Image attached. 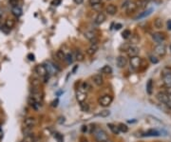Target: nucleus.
I'll use <instances>...</instances> for the list:
<instances>
[{"label": "nucleus", "instance_id": "obj_19", "mask_svg": "<svg viewBox=\"0 0 171 142\" xmlns=\"http://www.w3.org/2000/svg\"><path fill=\"white\" fill-rule=\"evenodd\" d=\"M35 124H36V119L35 117H32V116L25 118L24 121H23V126H34Z\"/></svg>", "mask_w": 171, "mask_h": 142}, {"label": "nucleus", "instance_id": "obj_39", "mask_svg": "<svg viewBox=\"0 0 171 142\" xmlns=\"http://www.w3.org/2000/svg\"><path fill=\"white\" fill-rule=\"evenodd\" d=\"M80 106H81V109H82L83 112H88V110H89V106H88V104L85 103V102L81 103L80 104Z\"/></svg>", "mask_w": 171, "mask_h": 142}, {"label": "nucleus", "instance_id": "obj_1", "mask_svg": "<svg viewBox=\"0 0 171 142\" xmlns=\"http://www.w3.org/2000/svg\"><path fill=\"white\" fill-rule=\"evenodd\" d=\"M94 138L97 142H107L108 140V135L105 131L103 129H96L93 132Z\"/></svg>", "mask_w": 171, "mask_h": 142}, {"label": "nucleus", "instance_id": "obj_3", "mask_svg": "<svg viewBox=\"0 0 171 142\" xmlns=\"http://www.w3.org/2000/svg\"><path fill=\"white\" fill-rule=\"evenodd\" d=\"M162 78L165 85L171 84V68L165 67L162 70Z\"/></svg>", "mask_w": 171, "mask_h": 142}, {"label": "nucleus", "instance_id": "obj_16", "mask_svg": "<svg viewBox=\"0 0 171 142\" xmlns=\"http://www.w3.org/2000/svg\"><path fill=\"white\" fill-rule=\"evenodd\" d=\"M105 15L103 13H99L98 15H97V16L95 17V20H94V24L97 25V26H99V25L103 24L104 22L105 21Z\"/></svg>", "mask_w": 171, "mask_h": 142}, {"label": "nucleus", "instance_id": "obj_31", "mask_svg": "<svg viewBox=\"0 0 171 142\" xmlns=\"http://www.w3.org/2000/svg\"><path fill=\"white\" fill-rule=\"evenodd\" d=\"M152 9H150V10H147V11H145V12H144V13H140V15L137 16L136 17V19H141V18H144V17H145V16H147V15H149L150 13H151V12H152Z\"/></svg>", "mask_w": 171, "mask_h": 142}, {"label": "nucleus", "instance_id": "obj_52", "mask_svg": "<svg viewBox=\"0 0 171 142\" xmlns=\"http://www.w3.org/2000/svg\"><path fill=\"white\" fill-rule=\"evenodd\" d=\"M121 28H122V24H116L114 29H115V30H120Z\"/></svg>", "mask_w": 171, "mask_h": 142}, {"label": "nucleus", "instance_id": "obj_47", "mask_svg": "<svg viewBox=\"0 0 171 142\" xmlns=\"http://www.w3.org/2000/svg\"><path fill=\"white\" fill-rule=\"evenodd\" d=\"M58 103H59V99L56 98L55 100L52 101V103H51V105H52V107H57V105H58Z\"/></svg>", "mask_w": 171, "mask_h": 142}, {"label": "nucleus", "instance_id": "obj_28", "mask_svg": "<svg viewBox=\"0 0 171 142\" xmlns=\"http://www.w3.org/2000/svg\"><path fill=\"white\" fill-rule=\"evenodd\" d=\"M154 26H155L156 29H162V26H164V22H162V18H156L154 20Z\"/></svg>", "mask_w": 171, "mask_h": 142}, {"label": "nucleus", "instance_id": "obj_57", "mask_svg": "<svg viewBox=\"0 0 171 142\" xmlns=\"http://www.w3.org/2000/svg\"><path fill=\"white\" fill-rule=\"evenodd\" d=\"M107 142H111V141H108V140H107Z\"/></svg>", "mask_w": 171, "mask_h": 142}, {"label": "nucleus", "instance_id": "obj_30", "mask_svg": "<svg viewBox=\"0 0 171 142\" xmlns=\"http://www.w3.org/2000/svg\"><path fill=\"white\" fill-rule=\"evenodd\" d=\"M65 61H67L68 64H71V63H72V62L74 61V56H73L72 53H68V55H66V60Z\"/></svg>", "mask_w": 171, "mask_h": 142}, {"label": "nucleus", "instance_id": "obj_50", "mask_svg": "<svg viewBox=\"0 0 171 142\" xmlns=\"http://www.w3.org/2000/svg\"><path fill=\"white\" fill-rule=\"evenodd\" d=\"M73 1H74V3H75V4H82L83 3V2H84V0H73Z\"/></svg>", "mask_w": 171, "mask_h": 142}, {"label": "nucleus", "instance_id": "obj_5", "mask_svg": "<svg viewBox=\"0 0 171 142\" xmlns=\"http://www.w3.org/2000/svg\"><path fill=\"white\" fill-rule=\"evenodd\" d=\"M112 101H113L112 96L109 95H103L102 97H100L98 102L103 107H108L111 103H112Z\"/></svg>", "mask_w": 171, "mask_h": 142}, {"label": "nucleus", "instance_id": "obj_27", "mask_svg": "<svg viewBox=\"0 0 171 142\" xmlns=\"http://www.w3.org/2000/svg\"><path fill=\"white\" fill-rule=\"evenodd\" d=\"M107 127L109 128V130L114 133V135H119V133H120L119 128H118V126H116V125H114L112 123H108Z\"/></svg>", "mask_w": 171, "mask_h": 142}, {"label": "nucleus", "instance_id": "obj_26", "mask_svg": "<svg viewBox=\"0 0 171 142\" xmlns=\"http://www.w3.org/2000/svg\"><path fill=\"white\" fill-rule=\"evenodd\" d=\"M153 80L152 79H149V80L147 81L146 83V93H148V95H152V92H153Z\"/></svg>", "mask_w": 171, "mask_h": 142}, {"label": "nucleus", "instance_id": "obj_20", "mask_svg": "<svg viewBox=\"0 0 171 142\" xmlns=\"http://www.w3.org/2000/svg\"><path fill=\"white\" fill-rule=\"evenodd\" d=\"M161 135V132L156 129H149L144 133V136H159Z\"/></svg>", "mask_w": 171, "mask_h": 142}, {"label": "nucleus", "instance_id": "obj_24", "mask_svg": "<svg viewBox=\"0 0 171 142\" xmlns=\"http://www.w3.org/2000/svg\"><path fill=\"white\" fill-rule=\"evenodd\" d=\"M28 104H30V106L31 107V108H33L34 110H38L39 109V107H40V104L38 103L37 101H35L34 99L31 97H28Z\"/></svg>", "mask_w": 171, "mask_h": 142}, {"label": "nucleus", "instance_id": "obj_21", "mask_svg": "<svg viewBox=\"0 0 171 142\" xmlns=\"http://www.w3.org/2000/svg\"><path fill=\"white\" fill-rule=\"evenodd\" d=\"M22 9L20 8L19 6H17V7H11V13L15 16V17H20V16L22 15Z\"/></svg>", "mask_w": 171, "mask_h": 142}, {"label": "nucleus", "instance_id": "obj_36", "mask_svg": "<svg viewBox=\"0 0 171 142\" xmlns=\"http://www.w3.org/2000/svg\"><path fill=\"white\" fill-rule=\"evenodd\" d=\"M110 115V112L108 110H104V111H102L101 113H97V116H102V117H107V116H108Z\"/></svg>", "mask_w": 171, "mask_h": 142}, {"label": "nucleus", "instance_id": "obj_49", "mask_svg": "<svg viewBox=\"0 0 171 142\" xmlns=\"http://www.w3.org/2000/svg\"><path fill=\"white\" fill-rule=\"evenodd\" d=\"M81 130H82V132H83V133H85V132H87V126H85V125H83Z\"/></svg>", "mask_w": 171, "mask_h": 142}, {"label": "nucleus", "instance_id": "obj_8", "mask_svg": "<svg viewBox=\"0 0 171 142\" xmlns=\"http://www.w3.org/2000/svg\"><path fill=\"white\" fill-rule=\"evenodd\" d=\"M154 52H155L157 55L164 56L165 53H166V47H165L164 44H158L154 48Z\"/></svg>", "mask_w": 171, "mask_h": 142}, {"label": "nucleus", "instance_id": "obj_41", "mask_svg": "<svg viewBox=\"0 0 171 142\" xmlns=\"http://www.w3.org/2000/svg\"><path fill=\"white\" fill-rule=\"evenodd\" d=\"M9 2H10L11 7H17V6H19L20 0H9Z\"/></svg>", "mask_w": 171, "mask_h": 142}, {"label": "nucleus", "instance_id": "obj_35", "mask_svg": "<svg viewBox=\"0 0 171 142\" xmlns=\"http://www.w3.org/2000/svg\"><path fill=\"white\" fill-rule=\"evenodd\" d=\"M84 58H85V55H84V53H81V52H77L76 53L75 59H76L77 61L81 62V61L84 60Z\"/></svg>", "mask_w": 171, "mask_h": 142}, {"label": "nucleus", "instance_id": "obj_7", "mask_svg": "<svg viewBox=\"0 0 171 142\" xmlns=\"http://www.w3.org/2000/svg\"><path fill=\"white\" fill-rule=\"evenodd\" d=\"M76 99L80 104L85 102V99H87V92H85L82 88H80L79 90H77L76 91Z\"/></svg>", "mask_w": 171, "mask_h": 142}, {"label": "nucleus", "instance_id": "obj_17", "mask_svg": "<svg viewBox=\"0 0 171 142\" xmlns=\"http://www.w3.org/2000/svg\"><path fill=\"white\" fill-rule=\"evenodd\" d=\"M105 12H107V15H116L117 12H118V9H117V7L114 4H109V5H107V8H105Z\"/></svg>", "mask_w": 171, "mask_h": 142}, {"label": "nucleus", "instance_id": "obj_2", "mask_svg": "<svg viewBox=\"0 0 171 142\" xmlns=\"http://www.w3.org/2000/svg\"><path fill=\"white\" fill-rule=\"evenodd\" d=\"M122 8H123V10H125V12H127V13H132L138 9L136 2L130 1V0H127V1L122 5Z\"/></svg>", "mask_w": 171, "mask_h": 142}, {"label": "nucleus", "instance_id": "obj_11", "mask_svg": "<svg viewBox=\"0 0 171 142\" xmlns=\"http://www.w3.org/2000/svg\"><path fill=\"white\" fill-rule=\"evenodd\" d=\"M141 64H142V58L140 56L137 55L130 58V66L133 69H138V68L141 67Z\"/></svg>", "mask_w": 171, "mask_h": 142}, {"label": "nucleus", "instance_id": "obj_12", "mask_svg": "<svg viewBox=\"0 0 171 142\" xmlns=\"http://www.w3.org/2000/svg\"><path fill=\"white\" fill-rule=\"evenodd\" d=\"M139 52H140V50H139L138 47H136L135 45H130V47L128 48L127 51V55L131 58V57H134V56L138 55Z\"/></svg>", "mask_w": 171, "mask_h": 142}, {"label": "nucleus", "instance_id": "obj_4", "mask_svg": "<svg viewBox=\"0 0 171 142\" xmlns=\"http://www.w3.org/2000/svg\"><path fill=\"white\" fill-rule=\"evenodd\" d=\"M45 67H46V69H47L48 73L50 75H55L57 72H59V71L61 70L59 67H57V65L55 63H52V62H50V61H48L47 65H45Z\"/></svg>", "mask_w": 171, "mask_h": 142}, {"label": "nucleus", "instance_id": "obj_45", "mask_svg": "<svg viewBox=\"0 0 171 142\" xmlns=\"http://www.w3.org/2000/svg\"><path fill=\"white\" fill-rule=\"evenodd\" d=\"M102 1L103 0H88V3H89L91 6H93V5H95V4L102 3Z\"/></svg>", "mask_w": 171, "mask_h": 142}, {"label": "nucleus", "instance_id": "obj_54", "mask_svg": "<svg viewBox=\"0 0 171 142\" xmlns=\"http://www.w3.org/2000/svg\"><path fill=\"white\" fill-rule=\"evenodd\" d=\"M77 68H78V66H75L73 68V71H72V73H75V71L77 70Z\"/></svg>", "mask_w": 171, "mask_h": 142}, {"label": "nucleus", "instance_id": "obj_58", "mask_svg": "<svg viewBox=\"0 0 171 142\" xmlns=\"http://www.w3.org/2000/svg\"><path fill=\"white\" fill-rule=\"evenodd\" d=\"M34 142H36V141H34Z\"/></svg>", "mask_w": 171, "mask_h": 142}, {"label": "nucleus", "instance_id": "obj_43", "mask_svg": "<svg viewBox=\"0 0 171 142\" xmlns=\"http://www.w3.org/2000/svg\"><path fill=\"white\" fill-rule=\"evenodd\" d=\"M137 7L138 8H145V5H146V2L142 1V0H140L139 2H137Z\"/></svg>", "mask_w": 171, "mask_h": 142}, {"label": "nucleus", "instance_id": "obj_34", "mask_svg": "<svg viewBox=\"0 0 171 142\" xmlns=\"http://www.w3.org/2000/svg\"><path fill=\"white\" fill-rule=\"evenodd\" d=\"M131 36V32L129 30H124V32L122 33V37L124 39H128Z\"/></svg>", "mask_w": 171, "mask_h": 142}, {"label": "nucleus", "instance_id": "obj_9", "mask_svg": "<svg viewBox=\"0 0 171 142\" xmlns=\"http://www.w3.org/2000/svg\"><path fill=\"white\" fill-rule=\"evenodd\" d=\"M152 39L156 43L158 44H162L165 39H166V36H165L164 33H154L152 35Z\"/></svg>", "mask_w": 171, "mask_h": 142}, {"label": "nucleus", "instance_id": "obj_23", "mask_svg": "<svg viewBox=\"0 0 171 142\" xmlns=\"http://www.w3.org/2000/svg\"><path fill=\"white\" fill-rule=\"evenodd\" d=\"M14 25H15V21H14V19H13V18H7L5 20L4 26L9 30L13 29V28L14 27Z\"/></svg>", "mask_w": 171, "mask_h": 142}, {"label": "nucleus", "instance_id": "obj_10", "mask_svg": "<svg viewBox=\"0 0 171 142\" xmlns=\"http://www.w3.org/2000/svg\"><path fill=\"white\" fill-rule=\"evenodd\" d=\"M157 99L162 104H166L170 101V97L167 93H165L164 92H160L157 93Z\"/></svg>", "mask_w": 171, "mask_h": 142}, {"label": "nucleus", "instance_id": "obj_51", "mask_svg": "<svg viewBox=\"0 0 171 142\" xmlns=\"http://www.w3.org/2000/svg\"><path fill=\"white\" fill-rule=\"evenodd\" d=\"M167 30L171 31V20L167 21Z\"/></svg>", "mask_w": 171, "mask_h": 142}, {"label": "nucleus", "instance_id": "obj_40", "mask_svg": "<svg viewBox=\"0 0 171 142\" xmlns=\"http://www.w3.org/2000/svg\"><path fill=\"white\" fill-rule=\"evenodd\" d=\"M92 9L94 11H96V12H101V10L103 9V5H102V3L95 4V5H93V6H92Z\"/></svg>", "mask_w": 171, "mask_h": 142}, {"label": "nucleus", "instance_id": "obj_22", "mask_svg": "<svg viewBox=\"0 0 171 142\" xmlns=\"http://www.w3.org/2000/svg\"><path fill=\"white\" fill-rule=\"evenodd\" d=\"M34 126H23L22 128V133L25 136L26 135H32V131H33Z\"/></svg>", "mask_w": 171, "mask_h": 142}, {"label": "nucleus", "instance_id": "obj_38", "mask_svg": "<svg viewBox=\"0 0 171 142\" xmlns=\"http://www.w3.org/2000/svg\"><path fill=\"white\" fill-rule=\"evenodd\" d=\"M82 89L85 91V92H87V91H89L90 89H91V87H90V85L87 83V81H85V82H83L82 83Z\"/></svg>", "mask_w": 171, "mask_h": 142}, {"label": "nucleus", "instance_id": "obj_14", "mask_svg": "<svg viewBox=\"0 0 171 142\" xmlns=\"http://www.w3.org/2000/svg\"><path fill=\"white\" fill-rule=\"evenodd\" d=\"M34 70H35V73L37 75L42 76V77H45V76L48 75V72H47V69H46L45 65H37Z\"/></svg>", "mask_w": 171, "mask_h": 142}, {"label": "nucleus", "instance_id": "obj_46", "mask_svg": "<svg viewBox=\"0 0 171 142\" xmlns=\"http://www.w3.org/2000/svg\"><path fill=\"white\" fill-rule=\"evenodd\" d=\"M149 59H150V61L152 62L153 64H157L159 62V59L156 57V56H154V55H150V57H149Z\"/></svg>", "mask_w": 171, "mask_h": 142}, {"label": "nucleus", "instance_id": "obj_48", "mask_svg": "<svg viewBox=\"0 0 171 142\" xmlns=\"http://www.w3.org/2000/svg\"><path fill=\"white\" fill-rule=\"evenodd\" d=\"M28 60L34 61V55H32V53H28Z\"/></svg>", "mask_w": 171, "mask_h": 142}, {"label": "nucleus", "instance_id": "obj_25", "mask_svg": "<svg viewBox=\"0 0 171 142\" xmlns=\"http://www.w3.org/2000/svg\"><path fill=\"white\" fill-rule=\"evenodd\" d=\"M100 72L102 73H105V75H111V73H112V68H111L109 65H105V66L100 70Z\"/></svg>", "mask_w": 171, "mask_h": 142}, {"label": "nucleus", "instance_id": "obj_13", "mask_svg": "<svg viewBox=\"0 0 171 142\" xmlns=\"http://www.w3.org/2000/svg\"><path fill=\"white\" fill-rule=\"evenodd\" d=\"M116 65L118 68H125L127 65V58L124 55H120L116 58Z\"/></svg>", "mask_w": 171, "mask_h": 142}, {"label": "nucleus", "instance_id": "obj_6", "mask_svg": "<svg viewBox=\"0 0 171 142\" xmlns=\"http://www.w3.org/2000/svg\"><path fill=\"white\" fill-rule=\"evenodd\" d=\"M85 37L87 39L88 41H90L91 44H98L99 39L97 37V35L92 31H87L85 33Z\"/></svg>", "mask_w": 171, "mask_h": 142}, {"label": "nucleus", "instance_id": "obj_37", "mask_svg": "<svg viewBox=\"0 0 171 142\" xmlns=\"http://www.w3.org/2000/svg\"><path fill=\"white\" fill-rule=\"evenodd\" d=\"M54 137H55V139L58 142H63L64 141V136H63V135H61L60 133H54Z\"/></svg>", "mask_w": 171, "mask_h": 142}, {"label": "nucleus", "instance_id": "obj_15", "mask_svg": "<svg viewBox=\"0 0 171 142\" xmlns=\"http://www.w3.org/2000/svg\"><path fill=\"white\" fill-rule=\"evenodd\" d=\"M91 79H92L93 83L98 87L102 86V85L104 84V78H103V76L100 75V73H96V75H92Z\"/></svg>", "mask_w": 171, "mask_h": 142}, {"label": "nucleus", "instance_id": "obj_18", "mask_svg": "<svg viewBox=\"0 0 171 142\" xmlns=\"http://www.w3.org/2000/svg\"><path fill=\"white\" fill-rule=\"evenodd\" d=\"M98 49H99L98 44H91L90 46L87 48V53L88 55L92 56L93 55H95V53H97V51H98Z\"/></svg>", "mask_w": 171, "mask_h": 142}, {"label": "nucleus", "instance_id": "obj_53", "mask_svg": "<svg viewBox=\"0 0 171 142\" xmlns=\"http://www.w3.org/2000/svg\"><path fill=\"white\" fill-rule=\"evenodd\" d=\"M3 15H4V13H3V11L0 10V21H1V19L3 17Z\"/></svg>", "mask_w": 171, "mask_h": 142}, {"label": "nucleus", "instance_id": "obj_29", "mask_svg": "<svg viewBox=\"0 0 171 142\" xmlns=\"http://www.w3.org/2000/svg\"><path fill=\"white\" fill-rule=\"evenodd\" d=\"M56 57L58 58L59 60L65 61L66 60V53L63 52L62 50H59V51H57V53H56Z\"/></svg>", "mask_w": 171, "mask_h": 142}, {"label": "nucleus", "instance_id": "obj_56", "mask_svg": "<svg viewBox=\"0 0 171 142\" xmlns=\"http://www.w3.org/2000/svg\"><path fill=\"white\" fill-rule=\"evenodd\" d=\"M81 142H87V140H83V141H81Z\"/></svg>", "mask_w": 171, "mask_h": 142}, {"label": "nucleus", "instance_id": "obj_32", "mask_svg": "<svg viewBox=\"0 0 171 142\" xmlns=\"http://www.w3.org/2000/svg\"><path fill=\"white\" fill-rule=\"evenodd\" d=\"M118 128H119L120 132H122V133H127L128 132V127L124 123H120L118 125Z\"/></svg>", "mask_w": 171, "mask_h": 142}, {"label": "nucleus", "instance_id": "obj_44", "mask_svg": "<svg viewBox=\"0 0 171 142\" xmlns=\"http://www.w3.org/2000/svg\"><path fill=\"white\" fill-rule=\"evenodd\" d=\"M164 89H165V93H167V95H171V84L170 85H165V88H164Z\"/></svg>", "mask_w": 171, "mask_h": 142}, {"label": "nucleus", "instance_id": "obj_55", "mask_svg": "<svg viewBox=\"0 0 171 142\" xmlns=\"http://www.w3.org/2000/svg\"><path fill=\"white\" fill-rule=\"evenodd\" d=\"M2 135H3V132H2V130L0 129V137H2Z\"/></svg>", "mask_w": 171, "mask_h": 142}, {"label": "nucleus", "instance_id": "obj_42", "mask_svg": "<svg viewBox=\"0 0 171 142\" xmlns=\"http://www.w3.org/2000/svg\"><path fill=\"white\" fill-rule=\"evenodd\" d=\"M61 2H62V0H52V1L50 2V5L53 7H57L61 4Z\"/></svg>", "mask_w": 171, "mask_h": 142}, {"label": "nucleus", "instance_id": "obj_33", "mask_svg": "<svg viewBox=\"0 0 171 142\" xmlns=\"http://www.w3.org/2000/svg\"><path fill=\"white\" fill-rule=\"evenodd\" d=\"M34 141H35V139H34V135H26L25 138L22 140V142H34Z\"/></svg>", "mask_w": 171, "mask_h": 142}]
</instances>
